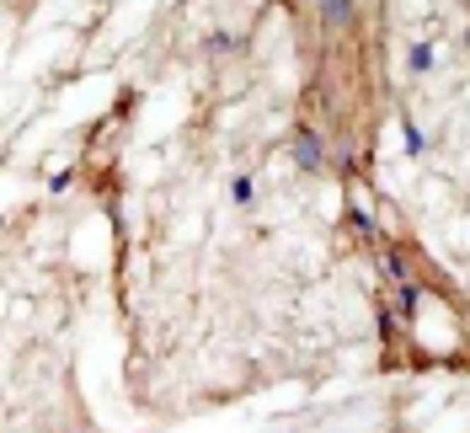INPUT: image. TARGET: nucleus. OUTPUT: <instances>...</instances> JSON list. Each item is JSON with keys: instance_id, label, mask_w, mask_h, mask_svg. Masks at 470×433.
<instances>
[{"instance_id": "1", "label": "nucleus", "mask_w": 470, "mask_h": 433, "mask_svg": "<svg viewBox=\"0 0 470 433\" xmlns=\"http://www.w3.org/2000/svg\"><path fill=\"white\" fill-rule=\"evenodd\" d=\"M294 156H300V166H310V171H315V166H321V144H315L310 134H305V139H300V150H294Z\"/></svg>"}, {"instance_id": "2", "label": "nucleus", "mask_w": 470, "mask_h": 433, "mask_svg": "<svg viewBox=\"0 0 470 433\" xmlns=\"http://www.w3.org/2000/svg\"><path fill=\"white\" fill-rule=\"evenodd\" d=\"M321 11H326V22H348V16H353V0H321Z\"/></svg>"}, {"instance_id": "3", "label": "nucleus", "mask_w": 470, "mask_h": 433, "mask_svg": "<svg viewBox=\"0 0 470 433\" xmlns=\"http://www.w3.org/2000/svg\"><path fill=\"white\" fill-rule=\"evenodd\" d=\"M411 64H417V70H428V64H433V48L417 43V48H411Z\"/></svg>"}]
</instances>
